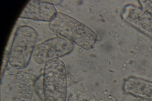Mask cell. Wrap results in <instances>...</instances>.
Listing matches in <instances>:
<instances>
[{"label":"cell","instance_id":"5b68a950","mask_svg":"<svg viewBox=\"0 0 152 101\" xmlns=\"http://www.w3.org/2000/svg\"><path fill=\"white\" fill-rule=\"evenodd\" d=\"M57 12L54 4L48 1L31 0L26 4L19 17L50 22Z\"/></svg>","mask_w":152,"mask_h":101},{"label":"cell","instance_id":"9c48e42d","mask_svg":"<svg viewBox=\"0 0 152 101\" xmlns=\"http://www.w3.org/2000/svg\"><path fill=\"white\" fill-rule=\"evenodd\" d=\"M105 101V100H103V101Z\"/></svg>","mask_w":152,"mask_h":101},{"label":"cell","instance_id":"6da1fadb","mask_svg":"<svg viewBox=\"0 0 152 101\" xmlns=\"http://www.w3.org/2000/svg\"><path fill=\"white\" fill-rule=\"evenodd\" d=\"M49 27L53 32L86 50L92 49L96 41V35L91 29L61 12L56 13L50 21Z\"/></svg>","mask_w":152,"mask_h":101},{"label":"cell","instance_id":"7a4b0ae2","mask_svg":"<svg viewBox=\"0 0 152 101\" xmlns=\"http://www.w3.org/2000/svg\"><path fill=\"white\" fill-rule=\"evenodd\" d=\"M43 86L45 101H66L67 79L64 62L59 58L45 63Z\"/></svg>","mask_w":152,"mask_h":101},{"label":"cell","instance_id":"3957f363","mask_svg":"<svg viewBox=\"0 0 152 101\" xmlns=\"http://www.w3.org/2000/svg\"><path fill=\"white\" fill-rule=\"evenodd\" d=\"M38 33L32 27L23 25L15 32L10 52L9 61L13 68L21 69L28 64L36 47Z\"/></svg>","mask_w":152,"mask_h":101},{"label":"cell","instance_id":"ba28073f","mask_svg":"<svg viewBox=\"0 0 152 101\" xmlns=\"http://www.w3.org/2000/svg\"><path fill=\"white\" fill-rule=\"evenodd\" d=\"M138 101H152V100L142 98Z\"/></svg>","mask_w":152,"mask_h":101},{"label":"cell","instance_id":"277c9868","mask_svg":"<svg viewBox=\"0 0 152 101\" xmlns=\"http://www.w3.org/2000/svg\"><path fill=\"white\" fill-rule=\"evenodd\" d=\"M73 48V44L70 40L62 36L55 37L36 46L33 57L38 64L45 63L68 54Z\"/></svg>","mask_w":152,"mask_h":101},{"label":"cell","instance_id":"8992f818","mask_svg":"<svg viewBox=\"0 0 152 101\" xmlns=\"http://www.w3.org/2000/svg\"><path fill=\"white\" fill-rule=\"evenodd\" d=\"M33 74L20 70L15 75L13 83L14 101H30L36 84Z\"/></svg>","mask_w":152,"mask_h":101},{"label":"cell","instance_id":"52a82bcc","mask_svg":"<svg viewBox=\"0 0 152 101\" xmlns=\"http://www.w3.org/2000/svg\"><path fill=\"white\" fill-rule=\"evenodd\" d=\"M124 89L128 93L152 100V82L131 78L125 82Z\"/></svg>","mask_w":152,"mask_h":101}]
</instances>
